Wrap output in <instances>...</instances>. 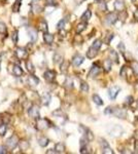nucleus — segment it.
I'll return each mask as SVG.
<instances>
[{
    "label": "nucleus",
    "instance_id": "obj_14",
    "mask_svg": "<svg viewBox=\"0 0 138 154\" xmlns=\"http://www.w3.org/2000/svg\"><path fill=\"white\" fill-rule=\"evenodd\" d=\"M97 53H98V50L95 48V47H93V46H91L88 50V51H87V58L88 59H94L97 55Z\"/></svg>",
    "mask_w": 138,
    "mask_h": 154
},
{
    "label": "nucleus",
    "instance_id": "obj_11",
    "mask_svg": "<svg viewBox=\"0 0 138 154\" xmlns=\"http://www.w3.org/2000/svg\"><path fill=\"white\" fill-rule=\"evenodd\" d=\"M99 73H100V67L98 65L94 64L89 72V77H96Z\"/></svg>",
    "mask_w": 138,
    "mask_h": 154
},
{
    "label": "nucleus",
    "instance_id": "obj_49",
    "mask_svg": "<svg viewBox=\"0 0 138 154\" xmlns=\"http://www.w3.org/2000/svg\"><path fill=\"white\" fill-rule=\"evenodd\" d=\"M134 19L138 21V8L135 10V11H134Z\"/></svg>",
    "mask_w": 138,
    "mask_h": 154
},
{
    "label": "nucleus",
    "instance_id": "obj_33",
    "mask_svg": "<svg viewBox=\"0 0 138 154\" xmlns=\"http://www.w3.org/2000/svg\"><path fill=\"white\" fill-rule=\"evenodd\" d=\"M101 45H102V41L101 40H99V39H96L94 42H93V47H95V48H97V50H99L100 47H101Z\"/></svg>",
    "mask_w": 138,
    "mask_h": 154
},
{
    "label": "nucleus",
    "instance_id": "obj_30",
    "mask_svg": "<svg viewBox=\"0 0 138 154\" xmlns=\"http://www.w3.org/2000/svg\"><path fill=\"white\" fill-rule=\"evenodd\" d=\"M20 7H21V2L16 1L15 4L12 5V11H14V12H18V11H20Z\"/></svg>",
    "mask_w": 138,
    "mask_h": 154
},
{
    "label": "nucleus",
    "instance_id": "obj_48",
    "mask_svg": "<svg viewBox=\"0 0 138 154\" xmlns=\"http://www.w3.org/2000/svg\"><path fill=\"white\" fill-rule=\"evenodd\" d=\"M55 154V153H58V152H57V151H56L55 149H54V150H53V149H50V150H48V151H47V154Z\"/></svg>",
    "mask_w": 138,
    "mask_h": 154
},
{
    "label": "nucleus",
    "instance_id": "obj_5",
    "mask_svg": "<svg viewBox=\"0 0 138 154\" xmlns=\"http://www.w3.org/2000/svg\"><path fill=\"white\" fill-rule=\"evenodd\" d=\"M112 114H113L115 117H117V118H126V116H127L126 110H124V109H119V108H115V109L113 108Z\"/></svg>",
    "mask_w": 138,
    "mask_h": 154
},
{
    "label": "nucleus",
    "instance_id": "obj_55",
    "mask_svg": "<svg viewBox=\"0 0 138 154\" xmlns=\"http://www.w3.org/2000/svg\"><path fill=\"white\" fill-rule=\"evenodd\" d=\"M17 1H19V2H21V1H22V0H17Z\"/></svg>",
    "mask_w": 138,
    "mask_h": 154
},
{
    "label": "nucleus",
    "instance_id": "obj_52",
    "mask_svg": "<svg viewBox=\"0 0 138 154\" xmlns=\"http://www.w3.org/2000/svg\"><path fill=\"white\" fill-rule=\"evenodd\" d=\"M134 138H135L136 140H138V130H136V131L134 132Z\"/></svg>",
    "mask_w": 138,
    "mask_h": 154
},
{
    "label": "nucleus",
    "instance_id": "obj_35",
    "mask_svg": "<svg viewBox=\"0 0 138 154\" xmlns=\"http://www.w3.org/2000/svg\"><path fill=\"white\" fill-rule=\"evenodd\" d=\"M99 9H100L101 11H105V10H107V6H106V3L104 2V0L101 1V2H99Z\"/></svg>",
    "mask_w": 138,
    "mask_h": 154
},
{
    "label": "nucleus",
    "instance_id": "obj_41",
    "mask_svg": "<svg viewBox=\"0 0 138 154\" xmlns=\"http://www.w3.org/2000/svg\"><path fill=\"white\" fill-rule=\"evenodd\" d=\"M100 145H101L102 149H103V148H106V147H109L108 143H107L105 140H103V139H101V140H100Z\"/></svg>",
    "mask_w": 138,
    "mask_h": 154
},
{
    "label": "nucleus",
    "instance_id": "obj_45",
    "mask_svg": "<svg viewBox=\"0 0 138 154\" xmlns=\"http://www.w3.org/2000/svg\"><path fill=\"white\" fill-rule=\"evenodd\" d=\"M112 112H113V108H111V107H107L104 111L105 114H112Z\"/></svg>",
    "mask_w": 138,
    "mask_h": 154
},
{
    "label": "nucleus",
    "instance_id": "obj_15",
    "mask_svg": "<svg viewBox=\"0 0 138 154\" xmlns=\"http://www.w3.org/2000/svg\"><path fill=\"white\" fill-rule=\"evenodd\" d=\"M28 36L31 40V42H34L37 40V32L34 29H29L28 30Z\"/></svg>",
    "mask_w": 138,
    "mask_h": 154
},
{
    "label": "nucleus",
    "instance_id": "obj_28",
    "mask_svg": "<svg viewBox=\"0 0 138 154\" xmlns=\"http://www.w3.org/2000/svg\"><path fill=\"white\" fill-rule=\"evenodd\" d=\"M53 60H54V62H55L56 64H59V63H62V62H63V58H62V55L59 54V53H55V54H54Z\"/></svg>",
    "mask_w": 138,
    "mask_h": 154
},
{
    "label": "nucleus",
    "instance_id": "obj_7",
    "mask_svg": "<svg viewBox=\"0 0 138 154\" xmlns=\"http://www.w3.org/2000/svg\"><path fill=\"white\" fill-rule=\"evenodd\" d=\"M83 55H81V54H75L73 58H72V65L74 66V67H78V66H81L82 64L83 63Z\"/></svg>",
    "mask_w": 138,
    "mask_h": 154
},
{
    "label": "nucleus",
    "instance_id": "obj_18",
    "mask_svg": "<svg viewBox=\"0 0 138 154\" xmlns=\"http://www.w3.org/2000/svg\"><path fill=\"white\" fill-rule=\"evenodd\" d=\"M114 8H115V10H117V11H123V10L125 9V4H124V2H123V1H120V0H116V1L114 2Z\"/></svg>",
    "mask_w": 138,
    "mask_h": 154
},
{
    "label": "nucleus",
    "instance_id": "obj_6",
    "mask_svg": "<svg viewBox=\"0 0 138 154\" xmlns=\"http://www.w3.org/2000/svg\"><path fill=\"white\" fill-rule=\"evenodd\" d=\"M116 21H117V16H116V13H114V12L108 13V15L106 16V18H105V22H106V24H108V25L114 24Z\"/></svg>",
    "mask_w": 138,
    "mask_h": 154
},
{
    "label": "nucleus",
    "instance_id": "obj_32",
    "mask_svg": "<svg viewBox=\"0 0 138 154\" xmlns=\"http://www.w3.org/2000/svg\"><path fill=\"white\" fill-rule=\"evenodd\" d=\"M68 65H69V63H68V62H66V61H64V62H62V63H61V71H62L63 73H66Z\"/></svg>",
    "mask_w": 138,
    "mask_h": 154
},
{
    "label": "nucleus",
    "instance_id": "obj_25",
    "mask_svg": "<svg viewBox=\"0 0 138 154\" xmlns=\"http://www.w3.org/2000/svg\"><path fill=\"white\" fill-rule=\"evenodd\" d=\"M93 101H94V103H95L96 105H99V106L103 105V101H102V99H101L98 95H94V96H93Z\"/></svg>",
    "mask_w": 138,
    "mask_h": 154
},
{
    "label": "nucleus",
    "instance_id": "obj_1",
    "mask_svg": "<svg viewBox=\"0 0 138 154\" xmlns=\"http://www.w3.org/2000/svg\"><path fill=\"white\" fill-rule=\"evenodd\" d=\"M51 127H52V123L48 119L38 118L37 121H36V128L37 129H45V128H51Z\"/></svg>",
    "mask_w": 138,
    "mask_h": 154
},
{
    "label": "nucleus",
    "instance_id": "obj_40",
    "mask_svg": "<svg viewBox=\"0 0 138 154\" xmlns=\"http://www.w3.org/2000/svg\"><path fill=\"white\" fill-rule=\"evenodd\" d=\"M134 102V99H133V97H132V96H129V97H127V98H126V105H129V106H130V105H132V103Z\"/></svg>",
    "mask_w": 138,
    "mask_h": 154
},
{
    "label": "nucleus",
    "instance_id": "obj_19",
    "mask_svg": "<svg viewBox=\"0 0 138 154\" xmlns=\"http://www.w3.org/2000/svg\"><path fill=\"white\" fill-rule=\"evenodd\" d=\"M49 143H50V140L48 138H45V137H42V138L38 139V144H39L40 147H47Z\"/></svg>",
    "mask_w": 138,
    "mask_h": 154
},
{
    "label": "nucleus",
    "instance_id": "obj_37",
    "mask_svg": "<svg viewBox=\"0 0 138 154\" xmlns=\"http://www.w3.org/2000/svg\"><path fill=\"white\" fill-rule=\"evenodd\" d=\"M65 23H66V20H61L59 23H58V25H57V28H58V30H62L63 28H64V26H65Z\"/></svg>",
    "mask_w": 138,
    "mask_h": 154
},
{
    "label": "nucleus",
    "instance_id": "obj_8",
    "mask_svg": "<svg viewBox=\"0 0 138 154\" xmlns=\"http://www.w3.org/2000/svg\"><path fill=\"white\" fill-rule=\"evenodd\" d=\"M121 92V88L119 86H112L111 88H109L108 90V96L111 100H114L116 98V96L119 95V93Z\"/></svg>",
    "mask_w": 138,
    "mask_h": 154
},
{
    "label": "nucleus",
    "instance_id": "obj_4",
    "mask_svg": "<svg viewBox=\"0 0 138 154\" xmlns=\"http://www.w3.org/2000/svg\"><path fill=\"white\" fill-rule=\"evenodd\" d=\"M80 129L83 132V135L86 136V139H87L88 141H93V140H94V136H93L92 131H91L89 128H84L83 125H80Z\"/></svg>",
    "mask_w": 138,
    "mask_h": 154
},
{
    "label": "nucleus",
    "instance_id": "obj_20",
    "mask_svg": "<svg viewBox=\"0 0 138 154\" xmlns=\"http://www.w3.org/2000/svg\"><path fill=\"white\" fill-rule=\"evenodd\" d=\"M91 16H92V12H91V10H86L83 13V16H82V21L83 22H88L90 19H91Z\"/></svg>",
    "mask_w": 138,
    "mask_h": 154
},
{
    "label": "nucleus",
    "instance_id": "obj_27",
    "mask_svg": "<svg viewBox=\"0 0 138 154\" xmlns=\"http://www.w3.org/2000/svg\"><path fill=\"white\" fill-rule=\"evenodd\" d=\"M86 27H87V22H83V23L78 24V25L76 26V32H77V33L83 32V30L86 29Z\"/></svg>",
    "mask_w": 138,
    "mask_h": 154
},
{
    "label": "nucleus",
    "instance_id": "obj_24",
    "mask_svg": "<svg viewBox=\"0 0 138 154\" xmlns=\"http://www.w3.org/2000/svg\"><path fill=\"white\" fill-rule=\"evenodd\" d=\"M131 68L134 72V74L138 76V62L136 61H131Z\"/></svg>",
    "mask_w": 138,
    "mask_h": 154
},
{
    "label": "nucleus",
    "instance_id": "obj_38",
    "mask_svg": "<svg viewBox=\"0 0 138 154\" xmlns=\"http://www.w3.org/2000/svg\"><path fill=\"white\" fill-rule=\"evenodd\" d=\"M81 89H82V92H83V93H87V92L89 90V85H88V83L83 82V83L81 84Z\"/></svg>",
    "mask_w": 138,
    "mask_h": 154
},
{
    "label": "nucleus",
    "instance_id": "obj_17",
    "mask_svg": "<svg viewBox=\"0 0 138 154\" xmlns=\"http://www.w3.org/2000/svg\"><path fill=\"white\" fill-rule=\"evenodd\" d=\"M51 100H52V97H51V95L49 93H44L42 95V97H41V102H42L43 105H45V106H48L50 104Z\"/></svg>",
    "mask_w": 138,
    "mask_h": 154
},
{
    "label": "nucleus",
    "instance_id": "obj_53",
    "mask_svg": "<svg viewBox=\"0 0 138 154\" xmlns=\"http://www.w3.org/2000/svg\"><path fill=\"white\" fill-rule=\"evenodd\" d=\"M36 1L37 0H32V3H36Z\"/></svg>",
    "mask_w": 138,
    "mask_h": 154
},
{
    "label": "nucleus",
    "instance_id": "obj_9",
    "mask_svg": "<svg viewBox=\"0 0 138 154\" xmlns=\"http://www.w3.org/2000/svg\"><path fill=\"white\" fill-rule=\"evenodd\" d=\"M27 55H28V52L25 48H23V47H18V48L16 50V57H17L18 59L22 60V59L27 58Z\"/></svg>",
    "mask_w": 138,
    "mask_h": 154
},
{
    "label": "nucleus",
    "instance_id": "obj_22",
    "mask_svg": "<svg viewBox=\"0 0 138 154\" xmlns=\"http://www.w3.org/2000/svg\"><path fill=\"white\" fill-rule=\"evenodd\" d=\"M26 68H27V71L29 73H34L35 72V68H34V66H33V64H32V62L31 61H27L26 62Z\"/></svg>",
    "mask_w": 138,
    "mask_h": 154
},
{
    "label": "nucleus",
    "instance_id": "obj_2",
    "mask_svg": "<svg viewBox=\"0 0 138 154\" xmlns=\"http://www.w3.org/2000/svg\"><path fill=\"white\" fill-rule=\"evenodd\" d=\"M18 144H19V140H18V137L15 136V135L11 136L10 138H8V139L6 140V146H7V148L10 149V150L15 149V148L18 146Z\"/></svg>",
    "mask_w": 138,
    "mask_h": 154
},
{
    "label": "nucleus",
    "instance_id": "obj_10",
    "mask_svg": "<svg viewBox=\"0 0 138 154\" xmlns=\"http://www.w3.org/2000/svg\"><path fill=\"white\" fill-rule=\"evenodd\" d=\"M43 77H44V79H45L47 81L52 82V81L56 78V72L55 71H53V70H48V71L44 72Z\"/></svg>",
    "mask_w": 138,
    "mask_h": 154
},
{
    "label": "nucleus",
    "instance_id": "obj_54",
    "mask_svg": "<svg viewBox=\"0 0 138 154\" xmlns=\"http://www.w3.org/2000/svg\"><path fill=\"white\" fill-rule=\"evenodd\" d=\"M96 1H98V2H101V1H103V0H96Z\"/></svg>",
    "mask_w": 138,
    "mask_h": 154
},
{
    "label": "nucleus",
    "instance_id": "obj_39",
    "mask_svg": "<svg viewBox=\"0 0 138 154\" xmlns=\"http://www.w3.org/2000/svg\"><path fill=\"white\" fill-rule=\"evenodd\" d=\"M6 33V26L4 23L0 22V34H5Z\"/></svg>",
    "mask_w": 138,
    "mask_h": 154
},
{
    "label": "nucleus",
    "instance_id": "obj_26",
    "mask_svg": "<svg viewBox=\"0 0 138 154\" xmlns=\"http://www.w3.org/2000/svg\"><path fill=\"white\" fill-rule=\"evenodd\" d=\"M104 69H105V71L106 72H109L110 71V69H111V60H105L104 61Z\"/></svg>",
    "mask_w": 138,
    "mask_h": 154
},
{
    "label": "nucleus",
    "instance_id": "obj_34",
    "mask_svg": "<svg viewBox=\"0 0 138 154\" xmlns=\"http://www.w3.org/2000/svg\"><path fill=\"white\" fill-rule=\"evenodd\" d=\"M65 86H66L67 88H69V89H71V88L73 87V82H72L71 78H67V79H66V81H65Z\"/></svg>",
    "mask_w": 138,
    "mask_h": 154
},
{
    "label": "nucleus",
    "instance_id": "obj_51",
    "mask_svg": "<svg viewBox=\"0 0 138 154\" xmlns=\"http://www.w3.org/2000/svg\"><path fill=\"white\" fill-rule=\"evenodd\" d=\"M54 2H55V0H47V3H48L49 5H53Z\"/></svg>",
    "mask_w": 138,
    "mask_h": 154
},
{
    "label": "nucleus",
    "instance_id": "obj_31",
    "mask_svg": "<svg viewBox=\"0 0 138 154\" xmlns=\"http://www.w3.org/2000/svg\"><path fill=\"white\" fill-rule=\"evenodd\" d=\"M6 130H7V127L5 123H1L0 124V136H4L6 134Z\"/></svg>",
    "mask_w": 138,
    "mask_h": 154
},
{
    "label": "nucleus",
    "instance_id": "obj_21",
    "mask_svg": "<svg viewBox=\"0 0 138 154\" xmlns=\"http://www.w3.org/2000/svg\"><path fill=\"white\" fill-rule=\"evenodd\" d=\"M109 57H110V60L115 62V63H119V55L116 53V51H114L113 50H111L109 51Z\"/></svg>",
    "mask_w": 138,
    "mask_h": 154
},
{
    "label": "nucleus",
    "instance_id": "obj_42",
    "mask_svg": "<svg viewBox=\"0 0 138 154\" xmlns=\"http://www.w3.org/2000/svg\"><path fill=\"white\" fill-rule=\"evenodd\" d=\"M126 73H127V67H126V66H123V68L121 69L120 75L122 77H126Z\"/></svg>",
    "mask_w": 138,
    "mask_h": 154
},
{
    "label": "nucleus",
    "instance_id": "obj_57",
    "mask_svg": "<svg viewBox=\"0 0 138 154\" xmlns=\"http://www.w3.org/2000/svg\"><path fill=\"white\" fill-rule=\"evenodd\" d=\"M137 120H138V117H137Z\"/></svg>",
    "mask_w": 138,
    "mask_h": 154
},
{
    "label": "nucleus",
    "instance_id": "obj_16",
    "mask_svg": "<svg viewBox=\"0 0 138 154\" xmlns=\"http://www.w3.org/2000/svg\"><path fill=\"white\" fill-rule=\"evenodd\" d=\"M12 74L16 77H20L23 74V69L21 68L20 65H15L12 68Z\"/></svg>",
    "mask_w": 138,
    "mask_h": 154
},
{
    "label": "nucleus",
    "instance_id": "obj_13",
    "mask_svg": "<svg viewBox=\"0 0 138 154\" xmlns=\"http://www.w3.org/2000/svg\"><path fill=\"white\" fill-rule=\"evenodd\" d=\"M43 40L47 44H52L53 41H54V35L51 34V33H48V32H44L43 33Z\"/></svg>",
    "mask_w": 138,
    "mask_h": 154
},
{
    "label": "nucleus",
    "instance_id": "obj_56",
    "mask_svg": "<svg viewBox=\"0 0 138 154\" xmlns=\"http://www.w3.org/2000/svg\"><path fill=\"white\" fill-rule=\"evenodd\" d=\"M137 107H138V101H137Z\"/></svg>",
    "mask_w": 138,
    "mask_h": 154
},
{
    "label": "nucleus",
    "instance_id": "obj_23",
    "mask_svg": "<svg viewBox=\"0 0 138 154\" xmlns=\"http://www.w3.org/2000/svg\"><path fill=\"white\" fill-rule=\"evenodd\" d=\"M55 150L58 152V153H63L65 151V146L61 143H57L55 146Z\"/></svg>",
    "mask_w": 138,
    "mask_h": 154
},
{
    "label": "nucleus",
    "instance_id": "obj_29",
    "mask_svg": "<svg viewBox=\"0 0 138 154\" xmlns=\"http://www.w3.org/2000/svg\"><path fill=\"white\" fill-rule=\"evenodd\" d=\"M39 30H41L43 33L44 32H48V24L44 21H41L40 22V24H39Z\"/></svg>",
    "mask_w": 138,
    "mask_h": 154
},
{
    "label": "nucleus",
    "instance_id": "obj_36",
    "mask_svg": "<svg viewBox=\"0 0 138 154\" xmlns=\"http://www.w3.org/2000/svg\"><path fill=\"white\" fill-rule=\"evenodd\" d=\"M18 34H19V32L16 30V31H14V33L11 34V39H12V41L15 42V43H17L18 42Z\"/></svg>",
    "mask_w": 138,
    "mask_h": 154
},
{
    "label": "nucleus",
    "instance_id": "obj_46",
    "mask_svg": "<svg viewBox=\"0 0 138 154\" xmlns=\"http://www.w3.org/2000/svg\"><path fill=\"white\" fill-rule=\"evenodd\" d=\"M117 47H119V50H121V51H122L123 53L125 52V45H124V43H123V42H121V43L117 45Z\"/></svg>",
    "mask_w": 138,
    "mask_h": 154
},
{
    "label": "nucleus",
    "instance_id": "obj_3",
    "mask_svg": "<svg viewBox=\"0 0 138 154\" xmlns=\"http://www.w3.org/2000/svg\"><path fill=\"white\" fill-rule=\"evenodd\" d=\"M28 114L30 115V117L34 118V119H38L39 118V109L37 106H32L29 110H28Z\"/></svg>",
    "mask_w": 138,
    "mask_h": 154
},
{
    "label": "nucleus",
    "instance_id": "obj_12",
    "mask_svg": "<svg viewBox=\"0 0 138 154\" xmlns=\"http://www.w3.org/2000/svg\"><path fill=\"white\" fill-rule=\"evenodd\" d=\"M39 83V79L34 75H30L27 78V84L29 86H36Z\"/></svg>",
    "mask_w": 138,
    "mask_h": 154
},
{
    "label": "nucleus",
    "instance_id": "obj_43",
    "mask_svg": "<svg viewBox=\"0 0 138 154\" xmlns=\"http://www.w3.org/2000/svg\"><path fill=\"white\" fill-rule=\"evenodd\" d=\"M102 150H103L102 152H103L104 154H113V151L111 150L110 147H106V148H103Z\"/></svg>",
    "mask_w": 138,
    "mask_h": 154
},
{
    "label": "nucleus",
    "instance_id": "obj_47",
    "mask_svg": "<svg viewBox=\"0 0 138 154\" xmlns=\"http://www.w3.org/2000/svg\"><path fill=\"white\" fill-rule=\"evenodd\" d=\"M0 153L2 154H6L7 153V151H6V148H5V147H3V146H1V147H0Z\"/></svg>",
    "mask_w": 138,
    "mask_h": 154
},
{
    "label": "nucleus",
    "instance_id": "obj_44",
    "mask_svg": "<svg viewBox=\"0 0 138 154\" xmlns=\"http://www.w3.org/2000/svg\"><path fill=\"white\" fill-rule=\"evenodd\" d=\"M113 36H114L113 34H109V35H108V36H107V37L105 38V40H104V42H105L106 44H109V43H110V41H111V39L113 38Z\"/></svg>",
    "mask_w": 138,
    "mask_h": 154
},
{
    "label": "nucleus",
    "instance_id": "obj_50",
    "mask_svg": "<svg viewBox=\"0 0 138 154\" xmlns=\"http://www.w3.org/2000/svg\"><path fill=\"white\" fill-rule=\"evenodd\" d=\"M135 152L138 153V140H136V142H135Z\"/></svg>",
    "mask_w": 138,
    "mask_h": 154
},
{
    "label": "nucleus",
    "instance_id": "obj_58",
    "mask_svg": "<svg viewBox=\"0 0 138 154\" xmlns=\"http://www.w3.org/2000/svg\"><path fill=\"white\" fill-rule=\"evenodd\" d=\"M133 1H134V0H133Z\"/></svg>",
    "mask_w": 138,
    "mask_h": 154
}]
</instances>
